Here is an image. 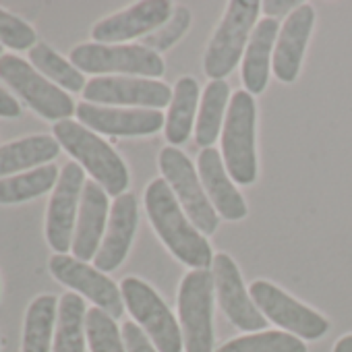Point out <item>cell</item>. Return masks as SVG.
I'll return each mask as SVG.
<instances>
[{
  "instance_id": "obj_1",
  "label": "cell",
  "mask_w": 352,
  "mask_h": 352,
  "mask_svg": "<svg viewBox=\"0 0 352 352\" xmlns=\"http://www.w3.org/2000/svg\"><path fill=\"white\" fill-rule=\"evenodd\" d=\"M143 201L153 230L176 259L193 270L212 267L214 253L210 243L191 224L164 179H155L147 185Z\"/></svg>"
},
{
  "instance_id": "obj_2",
  "label": "cell",
  "mask_w": 352,
  "mask_h": 352,
  "mask_svg": "<svg viewBox=\"0 0 352 352\" xmlns=\"http://www.w3.org/2000/svg\"><path fill=\"white\" fill-rule=\"evenodd\" d=\"M54 139L60 147L77 160L81 168H85L108 195L120 197L129 187V170L122 157L106 143L98 133L89 131L81 122L60 120L52 126Z\"/></svg>"
},
{
  "instance_id": "obj_3",
  "label": "cell",
  "mask_w": 352,
  "mask_h": 352,
  "mask_svg": "<svg viewBox=\"0 0 352 352\" xmlns=\"http://www.w3.org/2000/svg\"><path fill=\"white\" fill-rule=\"evenodd\" d=\"M255 120V98L247 89L234 91L222 129V160L230 179L243 187H249L257 181Z\"/></svg>"
},
{
  "instance_id": "obj_4",
  "label": "cell",
  "mask_w": 352,
  "mask_h": 352,
  "mask_svg": "<svg viewBox=\"0 0 352 352\" xmlns=\"http://www.w3.org/2000/svg\"><path fill=\"white\" fill-rule=\"evenodd\" d=\"M259 13L261 3L257 0H230L228 3L226 13L204 54V71L212 77V81H224V77L230 75L243 60Z\"/></svg>"
},
{
  "instance_id": "obj_5",
  "label": "cell",
  "mask_w": 352,
  "mask_h": 352,
  "mask_svg": "<svg viewBox=\"0 0 352 352\" xmlns=\"http://www.w3.org/2000/svg\"><path fill=\"white\" fill-rule=\"evenodd\" d=\"M160 170H162V179L168 183L174 197L179 199L191 224L204 236L214 234L218 228V212L212 206L201 185L199 172L195 170L187 153L172 145L164 147L160 151Z\"/></svg>"
},
{
  "instance_id": "obj_6",
  "label": "cell",
  "mask_w": 352,
  "mask_h": 352,
  "mask_svg": "<svg viewBox=\"0 0 352 352\" xmlns=\"http://www.w3.org/2000/svg\"><path fill=\"white\" fill-rule=\"evenodd\" d=\"M69 60L89 75H131L162 77L164 60L143 44H79L71 50Z\"/></svg>"
},
{
  "instance_id": "obj_7",
  "label": "cell",
  "mask_w": 352,
  "mask_h": 352,
  "mask_svg": "<svg viewBox=\"0 0 352 352\" xmlns=\"http://www.w3.org/2000/svg\"><path fill=\"white\" fill-rule=\"evenodd\" d=\"M0 79L46 120H71V116L77 112V106L69 94H65L58 85L38 73L28 60L15 54H5L0 58Z\"/></svg>"
},
{
  "instance_id": "obj_8",
  "label": "cell",
  "mask_w": 352,
  "mask_h": 352,
  "mask_svg": "<svg viewBox=\"0 0 352 352\" xmlns=\"http://www.w3.org/2000/svg\"><path fill=\"white\" fill-rule=\"evenodd\" d=\"M120 294L131 317L147 333L157 352H183V329L162 296L147 282L126 276L120 282Z\"/></svg>"
},
{
  "instance_id": "obj_9",
  "label": "cell",
  "mask_w": 352,
  "mask_h": 352,
  "mask_svg": "<svg viewBox=\"0 0 352 352\" xmlns=\"http://www.w3.org/2000/svg\"><path fill=\"white\" fill-rule=\"evenodd\" d=\"M214 276L191 270L179 286V319L187 352H214Z\"/></svg>"
},
{
  "instance_id": "obj_10",
  "label": "cell",
  "mask_w": 352,
  "mask_h": 352,
  "mask_svg": "<svg viewBox=\"0 0 352 352\" xmlns=\"http://www.w3.org/2000/svg\"><path fill=\"white\" fill-rule=\"evenodd\" d=\"M249 294L265 319L300 340H319L329 329V321L321 313L292 298L288 292L267 280H255L249 288Z\"/></svg>"
},
{
  "instance_id": "obj_11",
  "label": "cell",
  "mask_w": 352,
  "mask_h": 352,
  "mask_svg": "<svg viewBox=\"0 0 352 352\" xmlns=\"http://www.w3.org/2000/svg\"><path fill=\"white\" fill-rule=\"evenodd\" d=\"M83 185H85L83 168L77 162H69L60 170L58 183L54 187L46 214V239L48 245L58 255H67L73 247Z\"/></svg>"
},
{
  "instance_id": "obj_12",
  "label": "cell",
  "mask_w": 352,
  "mask_h": 352,
  "mask_svg": "<svg viewBox=\"0 0 352 352\" xmlns=\"http://www.w3.org/2000/svg\"><path fill=\"white\" fill-rule=\"evenodd\" d=\"M50 274L54 280L65 284L67 288L79 292L81 296L89 298L98 309L106 311L112 319L122 317L124 300L120 288L98 267H91L85 261L75 259L73 255H58L50 257Z\"/></svg>"
},
{
  "instance_id": "obj_13",
  "label": "cell",
  "mask_w": 352,
  "mask_h": 352,
  "mask_svg": "<svg viewBox=\"0 0 352 352\" xmlns=\"http://www.w3.org/2000/svg\"><path fill=\"white\" fill-rule=\"evenodd\" d=\"M83 98L87 104L96 106H137L157 110L170 106L172 89L162 81L143 77H94L85 85Z\"/></svg>"
},
{
  "instance_id": "obj_14",
  "label": "cell",
  "mask_w": 352,
  "mask_h": 352,
  "mask_svg": "<svg viewBox=\"0 0 352 352\" xmlns=\"http://www.w3.org/2000/svg\"><path fill=\"white\" fill-rule=\"evenodd\" d=\"M212 276H214V286L218 290L220 307L226 313V317L243 331L249 333L261 331L267 325V319L255 307L249 290L245 288L243 276L234 259L226 253L214 255Z\"/></svg>"
},
{
  "instance_id": "obj_15",
  "label": "cell",
  "mask_w": 352,
  "mask_h": 352,
  "mask_svg": "<svg viewBox=\"0 0 352 352\" xmlns=\"http://www.w3.org/2000/svg\"><path fill=\"white\" fill-rule=\"evenodd\" d=\"M172 3L168 0H141L124 11L104 17L91 28L96 44H120L160 30L172 17Z\"/></svg>"
},
{
  "instance_id": "obj_16",
  "label": "cell",
  "mask_w": 352,
  "mask_h": 352,
  "mask_svg": "<svg viewBox=\"0 0 352 352\" xmlns=\"http://www.w3.org/2000/svg\"><path fill=\"white\" fill-rule=\"evenodd\" d=\"M77 118L94 133L114 137H145L164 129L166 118L160 110L147 108H112L81 102L77 104Z\"/></svg>"
},
{
  "instance_id": "obj_17",
  "label": "cell",
  "mask_w": 352,
  "mask_h": 352,
  "mask_svg": "<svg viewBox=\"0 0 352 352\" xmlns=\"http://www.w3.org/2000/svg\"><path fill=\"white\" fill-rule=\"evenodd\" d=\"M313 25H315V11L311 5L305 3L284 19L272 60V71L282 83L296 81Z\"/></svg>"
},
{
  "instance_id": "obj_18",
  "label": "cell",
  "mask_w": 352,
  "mask_h": 352,
  "mask_svg": "<svg viewBox=\"0 0 352 352\" xmlns=\"http://www.w3.org/2000/svg\"><path fill=\"white\" fill-rule=\"evenodd\" d=\"M137 222H139L137 197L133 193H122L120 197L114 199L110 208L106 234L94 259V267L106 274V272H114L126 259L137 232Z\"/></svg>"
},
{
  "instance_id": "obj_19",
  "label": "cell",
  "mask_w": 352,
  "mask_h": 352,
  "mask_svg": "<svg viewBox=\"0 0 352 352\" xmlns=\"http://www.w3.org/2000/svg\"><path fill=\"white\" fill-rule=\"evenodd\" d=\"M108 218H110L108 193L96 181H85L75 236H73V247H71L75 259L85 261V263L89 259H96L100 245L104 241V234H106Z\"/></svg>"
},
{
  "instance_id": "obj_20",
  "label": "cell",
  "mask_w": 352,
  "mask_h": 352,
  "mask_svg": "<svg viewBox=\"0 0 352 352\" xmlns=\"http://www.w3.org/2000/svg\"><path fill=\"white\" fill-rule=\"evenodd\" d=\"M197 168H199L201 185H204L212 206L216 208V212L224 220H230V222H239V220L247 218V214H249L247 204H245L241 191L234 187V181L230 179V174H228L218 149H214V147L201 149V153L197 157Z\"/></svg>"
},
{
  "instance_id": "obj_21",
  "label": "cell",
  "mask_w": 352,
  "mask_h": 352,
  "mask_svg": "<svg viewBox=\"0 0 352 352\" xmlns=\"http://www.w3.org/2000/svg\"><path fill=\"white\" fill-rule=\"evenodd\" d=\"M280 21L278 19H261L257 21L251 40L247 44L245 56H243V83L245 89L251 96L263 94L267 87L272 60H274V48L280 34Z\"/></svg>"
},
{
  "instance_id": "obj_22",
  "label": "cell",
  "mask_w": 352,
  "mask_h": 352,
  "mask_svg": "<svg viewBox=\"0 0 352 352\" xmlns=\"http://www.w3.org/2000/svg\"><path fill=\"white\" fill-rule=\"evenodd\" d=\"M60 151V143L50 135H32L0 145V179L15 176L50 164Z\"/></svg>"
},
{
  "instance_id": "obj_23",
  "label": "cell",
  "mask_w": 352,
  "mask_h": 352,
  "mask_svg": "<svg viewBox=\"0 0 352 352\" xmlns=\"http://www.w3.org/2000/svg\"><path fill=\"white\" fill-rule=\"evenodd\" d=\"M199 104V83L193 77H181L172 89V102L168 106V118L164 124L166 141L172 147L187 143L195 129V114Z\"/></svg>"
},
{
  "instance_id": "obj_24",
  "label": "cell",
  "mask_w": 352,
  "mask_h": 352,
  "mask_svg": "<svg viewBox=\"0 0 352 352\" xmlns=\"http://www.w3.org/2000/svg\"><path fill=\"white\" fill-rule=\"evenodd\" d=\"M58 321V298L40 294L32 300L23 321L21 352H52Z\"/></svg>"
},
{
  "instance_id": "obj_25",
  "label": "cell",
  "mask_w": 352,
  "mask_h": 352,
  "mask_svg": "<svg viewBox=\"0 0 352 352\" xmlns=\"http://www.w3.org/2000/svg\"><path fill=\"white\" fill-rule=\"evenodd\" d=\"M85 300L77 292L60 296L52 352H85Z\"/></svg>"
},
{
  "instance_id": "obj_26",
  "label": "cell",
  "mask_w": 352,
  "mask_h": 352,
  "mask_svg": "<svg viewBox=\"0 0 352 352\" xmlns=\"http://www.w3.org/2000/svg\"><path fill=\"white\" fill-rule=\"evenodd\" d=\"M58 176V168L54 164H46L15 176H7V179H0V206L32 201L48 193L52 187H56Z\"/></svg>"
},
{
  "instance_id": "obj_27",
  "label": "cell",
  "mask_w": 352,
  "mask_h": 352,
  "mask_svg": "<svg viewBox=\"0 0 352 352\" xmlns=\"http://www.w3.org/2000/svg\"><path fill=\"white\" fill-rule=\"evenodd\" d=\"M230 100V85L226 81H210L204 96L201 106L195 122V141L201 147H212V143L218 139V133L224 129L226 120V106Z\"/></svg>"
},
{
  "instance_id": "obj_28",
  "label": "cell",
  "mask_w": 352,
  "mask_h": 352,
  "mask_svg": "<svg viewBox=\"0 0 352 352\" xmlns=\"http://www.w3.org/2000/svg\"><path fill=\"white\" fill-rule=\"evenodd\" d=\"M30 65L42 73L48 81L58 85L60 89H67L71 94L83 91L85 89V77L83 73L67 58H63L54 48H50L44 42H38L30 50Z\"/></svg>"
},
{
  "instance_id": "obj_29",
  "label": "cell",
  "mask_w": 352,
  "mask_h": 352,
  "mask_svg": "<svg viewBox=\"0 0 352 352\" xmlns=\"http://www.w3.org/2000/svg\"><path fill=\"white\" fill-rule=\"evenodd\" d=\"M216 352H307V346L284 329H267L232 338Z\"/></svg>"
},
{
  "instance_id": "obj_30",
  "label": "cell",
  "mask_w": 352,
  "mask_h": 352,
  "mask_svg": "<svg viewBox=\"0 0 352 352\" xmlns=\"http://www.w3.org/2000/svg\"><path fill=\"white\" fill-rule=\"evenodd\" d=\"M85 336L91 352H126L116 321L102 309L91 307L85 315Z\"/></svg>"
},
{
  "instance_id": "obj_31",
  "label": "cell",
  "mask_w": 352,
  "mask_h": 352,
  "mask_svg": "<svg viewBox=\"0 0 352 352\" xmlns=\"http://www.w3.org/2000/svg\"><path fill=\"white\" fill-rule=\"evenodd\" d=\"M189 25H191V13H189V9L179 7L160 30H155L153 34H149V36L143 38V46L160 54L162 50H168L170 46H174L176 42H179L187 34Z\"/></svg>"
},
{
  "instance_id": "obj_32",
  "label": "cell",
  "mask_w": 352,
  "mask_h": 352,
  "mask_svg": "<svg viewBox=\"0 0 352 352\" xmlns=\"http://www.w3.org/2000/svg\"><path fill=\"white\" fill-rule=\"evenodd\" d=\"M36 44V32L28 21L0 9V46H9L13 50H32Z\"/></svg>"
},
{
  "instance_id": "obj_33",
  "label": "cell",
  "mask_w": 352,
  "mask_h": 352,
  "mask_svg": "<svg viewBox=\"0 0 352 352\" xmlns=\"http://www.w3.org/2000/svg\"><path fill=\"white\" fill-rule=\"evenodd\" d=\"M120 333H122V342H124L126 352H157L153 342L147 338V333L135 321L122 323Z\"/></svg>"
},
{
  "instance_id": "obj_34",
  "label": "cell",
  "mask_w": 352,
  "mask_h": 352,
  "mask_svg": "<svg viewBox=\"0 0 352 352\" xmlns=\"http://www.w3.org/2000/svg\"><path fill=\"white\" fill-rule=\"evenodd\" d=\"M302 3H294V0H267V3H263L261 5V9H263V13H265V17H270V19H278L280 15H290L294 9H298Z\"/></svg>"
},
{
  "instance_id": "obj_35",
  "label": "cell",
  "mask_w": 352,
  "mask_h": 352,
  "mask_svg": "<svg viewBox=\"0 0 352 352\" xmlns=\"http://www.w3.org/2000/svg\"><path fill=\"white\" fill-rule=\"evenodd\" d=\"M19 114H21L19 102L5 87H0V116L3 118H17Z\"/></svg>"
},
{
  "instance_id": "obj_36",
  "label": "cell",
  "mask_w": 352,
  "mask_h": 352,
  "mask_svg": "<svg viewBox=\"0 0 352 352\" xmlns=\"http://www.w3.org/2000/svg\"><path fill=\"white\" fill-rule=\"evenodd\" d=\"M333 352H352V333L340 338L333 346Z\"/></svg>"
},
{
  "instance_id": "obj_37",
  "label": "cell",
  "mask_w": 352,
  "mask_h": 352,
  "mask_svg": "<svg viewBox=\"0 0 352 352\" xmlns=\"http://www.w3.org/2000/svg\"><path fill=\"white\" fill-rule=\"evenodd\" d=\"M5 54H3V46H0V58H3Z\"/></svg>"
}]
</instances>
